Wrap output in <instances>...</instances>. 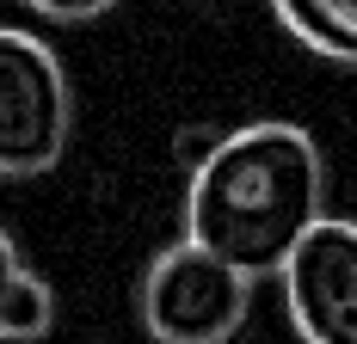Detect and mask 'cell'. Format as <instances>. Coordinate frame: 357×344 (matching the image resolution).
Instances as JSON below:
<instances>
[{"label":"cell","mask_w":357,"mask_h":344,"mask_svg":"<svg viewBox=\"0 0 357 344\" xmlns=\"http://www.w3.org/2000/svg\"><path fill=\"white\" fill-rule=\"evenodd\" d=\"M326 215V154L302 123L259 117L222 130L185 178V240L210 246L241 276H278Z\"/></svg>","instance_id":"1"},{"label":"cell","mask_w":357,"mask_h":344,"mask_svg":"<svg viewBox=\"0 0 357 344\" xmlns=\"http://www.w3.org/2000/svg\"><path fill=\"white\" fill-rule=\"evenodd\" d=\"M252 313V276L178 234L136 289V320L154 344H228Z\"/></svg>","instance_id":"2"},{"label":"cell","mask_w":357,"mask_h":344,"mask_svg":"<svg viewBox=\"0 0 357 344\" xmlns=\"http://www.w3.org/2000/svg\"><path fill=\"white\" fill-rule=\"evenodd\" d=\"M74 93L37 31L0 25V178H37L68 154Z\"/></svg>","instance_id":"3"},{"label":"cell","mask_w":357,"mask_h":344,"mask_svg":"<svg viewBox=\"0 0 357 344\" xmlns=\"http://www.w3.org/2000/svg\"><path fill=\"white\" fill-rule=\"evenodd\" d=\"M284 313L302 344H357V221L321 215L278 271Z\"/></svg>","instance_id":"4"},{"label":"cell","mask_w":357,"mask_h":344,"mask_svg":"<svg viewBox=\"0 0 357 344\" xmlns=\"http://www.w3.org/2000/svg\"><path fill=\"white\" fill-rule=\"evenodd\" d=\"M271 13L302 49L357 68V0H271Z\"/></svg>","instance_id":"5"},{"label":"cell","mask_w":357,"mask_h":344,"mask_svg":"<svg viewBox=\"0 0 357 344\" xmlns=\"http://www.w3.org/2000/svg\"><path fill=\"white\" fill-rule=\"evenodd\" d=\"M50 326H56V289L25 265L0 289V344H37L50 338Z\"/></svg>","instance_id":"6"},{"label":"cell","mask_w":357,"mask_h":344,"mask_svg":"<svg viewBox=\"0 0 357 344\" xmlns=\"http://www.w3.org/2000/svg\"><path fill=\"white\" fill-rule=\"evenodd\" d=\"M215 141H222V130H210V123H185V130L173 136V166L191 178V172L215 154Z\"/></svg>","instance_id":"7"},{"label":"cell","mask_w":357,"mask_h":344,"mask_svg":"<svg viewBox=\"0 0 357 344\" xmlns=\"http://www.w3.org/2000/svg\"><path fill=\"white\" fill-rule=\"evenodd\" d=\"M117 0H31L37 19H50V25H86V19H99V13H111Z\"/></svg>","instance_id":"8"},{"label":"cell","mask_w":357,"mask_h":344,"mask_svg":"<svg viewBox=\"0 0 357 344\" xmlns=\"http://www.w3.org/2000/svg\"><path fill=\"white\" fill-rule=\"evenodd\" d=\"M19 271H25V258H19V240L0 228V289H6V283H13Z\"/></svg>","instance_id":"9"}]
</instances>
